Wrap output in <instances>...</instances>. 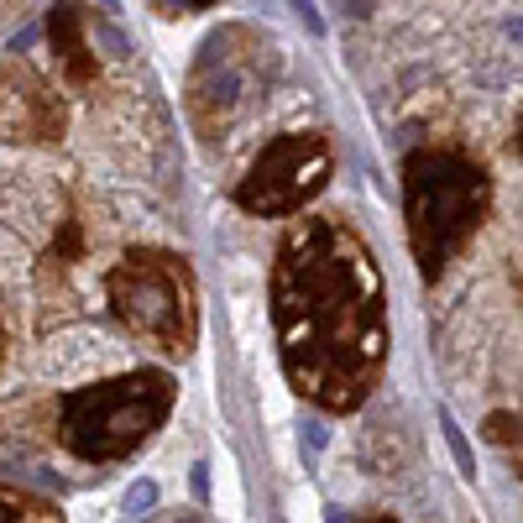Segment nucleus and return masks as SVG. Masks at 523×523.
I'll return each mask as SVG.
<instances>
[{
	"mask_svg": "<svg viewBox=\"0 0 523 523\" xmlns=\"http://www.w3.org/2000/svg\"><path fill=\"white\" fill-rule=\"evenodd\" d=\"M440 429H445V445H450V456H456L461 476H471V471H476V456H471V440H466V429L456 424V414H450V408H440Z\"/></svg>",
	"mask_w": 523,
	"mask_h": 523,
	"instance_id": "nucleus-1",
	"label": "nucleus"
},
{
	"mask_svg": "<svg viewBox=\"0 0 523 523\" xmlns=\"http://www.w3.org/2000/svg\"><path fill=\"white\" fill-rule=\"evenodd\" d=\"M152 503H157V482H152V476H142V482L126 492V513H131V518H142Z\"/></svg>",
	"mask_w": 523,
	"mask_h": 523,
	"instance_id": "nucleus-2",
	"label": "nucleus"
},
{
	"mask_svg": "<svg viewBox=\"0 0 523 523\" xmlns=\"http://www.w3.org/2000/svg\"><path fill=\"white\" fill-rule=\"evenodd\" d=\"M293 523H320V508H314V497H309V492L293 497Z\"/></svg>",
	"mask_w": 523,
	"mask_h": 523,
	"instance_id": "nucleus-3",
	"label": "nucleus"
},
{
	"mask_svg": "<svg viewBox=\"0 0 523 523\" xmlns=\"http://www.w3.org/2000/svg\"><path fill=\"white\" fill-rule=\"evenodd\" d=\"M204 471H210V466H204V461H194V476H189V482H194V492H199V497L210 492V476H204Z\"/></svg>",
	"mask_w": 523,
	"mask_h": 523,
	"instance_id": "nucleus-4",
	"label": "nucleus"
},
{
	"mask_svg": "<svg viewBox=\"0 0 523 523\" xmlns=\"http://www.w3.org/2000/svg\"><path fill=\"white\" fill-rule=\"evenodd\" d=\"M178 523H199V518H194V513H184V518H178Z\"/></svg>",
	"mask_w": 523,
	"mask_h": 523,
	"instance_id": "nucleus-5",
	"label": "nucleus"
}]
</instances>
